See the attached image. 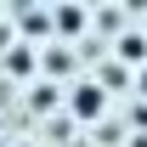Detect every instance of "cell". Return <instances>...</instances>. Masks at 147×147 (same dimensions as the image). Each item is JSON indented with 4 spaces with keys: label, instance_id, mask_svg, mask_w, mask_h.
Returning <instances> with one entry per match:
<instances>
[{
    "label": "cell",
    "instance_id": "cell-1",
    "mask_svg": "<svg viewBox=\"0 0 147 147\" xmlns=\"http://www.w3.org/2000/svg\"><path fill=\"white\" fill-rule=\"evenodd\" d=\"M68 113H74V119H102V113H108L102 79H74V85H68Z\"/></svg>",
    "mask_w": 147,
    "mask_h": 147
},
{
    "label": "cell",
    "instance_id": "cell-2",
    "mask_svg": "<svg viewBox=\"0 0 147 147\" xmlns=\"http://www.w3.org/2000/svg\"><path fill=\"white\" fill-rule=\"evenodd\" d=\"M0 68L11 74V79H28V74L40 68V51H34V45H28V40H11V45L0 51Z\"/></svg>",
    "mask_w": 147,
    "mask_h": 147
},
{
    "label": "cell",
    "instance_id": "cell-3",
    "mask_svg": "<svg viewBox=\"0 0 147 147\" xmlns=\"http://www.w3.org/2000/svg\"><path fill=\"white\" fill-rule=\"evenodd\" d=\"M45 17H51V34L79 40V34H85V23H91V11H85V6H51Z\"/></svg>",
    "mask_w": 147,
    "mask_h": 147
},
{
    "label": "cell",
    "instance_id": "cell-4",
    "mask_svg": "<svg viewBox=\"0 0 147 147\" xmlns=\"http://www.w3.org/2000/svg\"><path fill=\"white\" fill-rule=\"evenodd\" d=\"M40 68L51 74V79H62V74H74V57L62 51V45H51V51H40Z\"/></svg>",
    "mask_w": 147,
    "mask_h": 147
},
{
    "label": "cell",
    "instance_id": "cell-5",
    "mask_svg": "<svg viewBox=\"0 0 147 147\" xmlns=\"http://www.w3.org/2000/svg\"><path fill=\"white\" fill-rule=\"evenodd\" d=\"M119 57L136 62V68H147V34H119Z\"/></svg>",
    "mask_w": 147,
    "mask_h": 147
},
{
    "label": "cell",
    "instance_id": "cell-6",
    "mask_svg": "<svg viewBox=\"0 0 147 147\" xmlns=\"http://www.w3.org/2000/svg\"><path fill=\"white\" fill-rule=\"evenodd\" d=\"M17 23L28 34H51V17H45V11H17Z\"/></svg>",
    "mask_w": 147,
    "mask_h": 147
},
{
    "label": "cell",
    "instance_id": "cell-7",
    "mask_svg": "<svg viewBox=\"0 0 147 147\" xmlns=\"http://www.w3.org/2000/svg\"><path fill=\"white\" fill-rule=\"evenodd\" d=\"M91 23H96V28H102V34H113V28H119V23H125V11H96Z\"/></svg>",
    "mask_w": 147,
    "mask_h": 147
},
{
    "label": "cell",
    "instance_id": "cell-8",
    "mask_svg": "<svg viewBox=\"0 0 147 147\" xmlns=\"http://www.w3.org/2000/svg\"><path fill=\"white\" fill-rule=\"evenodd\" d=\"M136 91H142V102H147V68H136Z\"/></svg>",
    "mask_w": 147,
    "mask_h": 147
}]
</instances>
